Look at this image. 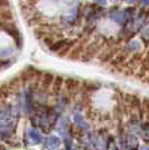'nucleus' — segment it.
Returning a JSON list of instances; mask_svg holds the SVG:
<instances>
[{
    "label": "nucleus",
    "instance_id": "20e7f679",
    "mask_svg": "<svg viewBox=\"0 0 149 150\" xmlns=\"http://www.w3.org/2000/svg\"><path fill=\"white\" fill-rule=\"evenodd\" d=\"M74 121H75V123L79 125L81 129H83V130H87V122L84 121V119H83V117H82V115H80V114H75Z\"/></svg>",
    "mask_w": 149,
    "mask_h": 150
},
{
    "label": "nucleus",
    "instance_id": "6e6552de",
    "mask_svg": "<svg viewBox=\"0 0 149 150\" xmlns=\"http://www.w3.org/2000/svg\"><path fill=\"white\" fill-rule=\"evenodd\" d=\"M143 5H149V0H141Z\"/></svg>",
    "mask_w": 149,
    "mask_h": 150
},
{
    "label": "nucleus",
    "instance_id": "39448f33",
    "mask_svg": "<svg viewBox=\"0 0 149 150\" xmlns=\"http://www.w3.org/2000/svg\"><path fill=\"white\" fill-rule=\"evenodd\" d=\"M127 144H128V147L131 148V149H136L137 147H138V140H137V138L133 136V134H130L129 137H128V141H127Z\"/></svg>",
    "mask_w": 149,
    "mask_h": 150
},
{
    "label": "nucleus",
    "instance_id": "0eeeda50",
    "mask_svg": "<svg viewBox=\"0 0 149 150\" xmlns=\"http://www.w3.org/2000/svg\"><path fill=\"white\" fill-rule=\"evenodd\" d=\"M96 4H99V5H106V0H94Z\"/></svg>",
    "mask_w": 149,
    "mask_h": 150
},
{
    "label": "nucleus",
    "instance_id": "f03ea898",
    "mask_svg": "<svg viewBox=\"0 0 149 150\" xmlns=\"http://www.w3.org/2000/svg\"><path fill=\"white\" fill-rule=\"evenodd\" d=\"M60 144H61V140H60V138L55 137V136H50L46 140V148H48L50 150L56 149Z\"/></svg>",
    "mask_w": 149,
    "mask_h": 150
},
{
    "label": "nucleus",
    "instance_id": "423d86ee",
    "mask_svg": "<svg viewBox=\"0 0 149 150\" xmlns=\"http://www.w3.org/2000/svg\"><path fill=\"white\" fill-rule=\"evenodd\" d=\"M108 150H117V148H116V146L112 144V142H110L109 146H108Z\"/></svg>",
    "mask_w": 149,
    "mask_h": 150
},
{
    "label": "nucleus",
    "instance_id": "9b49d317",
    "mask_svg": "<svg viewBox=\"0 0 149 150\" xmlns=\"http://www.w3.org/2000/svg\"><path fill=\"white\" fill-rule=\"evenodd\" d=\"M73 150H79V149H73Z\"/></svg>",
    "mask_w": 149,
    "mask_h": 150
},
{
    "label": "nucleus",
    "instance_id": "f257e3e1",
    "mask_svg": "<svg viewBox=\"0 0 149 150\" xmlns=\"http://www.w3.org/2000/svg\"><path fill=\"white\" fill-rule=\"evenodd\" d=\"M17 114L13 110H6L0 114V129L7 130L8 128L13 127L16 123Z\"/></svg>",
    "mask_w": 149,
    "mask_h": 150
},
{
    "label": "nucleus",
    "instance_id": "9d476101",
    "mask_svg": "<svg viewBox=\"0 0 149 150\" xmlns=\"http://www.w3.org/2000/svg\"><path fill=\"white\" fill-rule=\"evenodd\" d=\"M141 150H149V147H146V148H143Z\"/></svg>",
    "mask_w": 149,
    "mask_h": 150
},
{
    "label": "nucleus",
    "instance_id": "1a4fd4ad",
    "mask_svg": "<svg viewBox=\"0 0 149 150\" xmlns=\"http://www.w3.org/2000/svg\"><path fill=\"white\" fill-rule=\"evenodd\" d=\"M124 2H128V4H131V2H136L137 0H123Z\"/></svg>",
    "mask_w": 149,
    "mask_h": 150
},
{
    "label": "nucleus",
    "instance_id": "7ed1b4c3",
    "mask_svg": "<svg viewBox=\"0 0 149 150\" xmlns=\"http://www.w3.org/2000/svg\"><path fill=\"white\" fill-rule=\"evenodd\" d=\"M28 137H29V139H31V141L33 144H39L42 141V134L36 129H29Z\"/></svg>",
    "mask_w": 149,
    "mask_h": 150
},
{
    "label": "nucleus",
    "instance_id": "f8f14e48",
    "mask_svg": "<svg viewBox=\"0 0 149 150\" xmlns=\"http://www.w3.org/2000/svg\"><path fill=\"white\" fill-rule=\"evenodd\" d=\"M112 1H113V0H112Z\"/></svg>",
    "mask_w": 149,
    "mask_h": 150
}]
</instances>
